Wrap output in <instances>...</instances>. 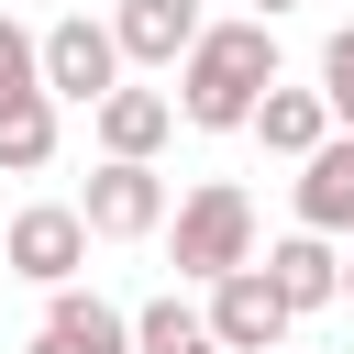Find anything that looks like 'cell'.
I'll return each instance as SVG.
<instances>
[{
  "label": "cell",
  "mask_w": 354,
  "mask_h": 354,
  "mask_svg": "<svg viewBox=\"0 0 354 354\" xmlns=\"http://www.w3.org/2000/svg\"><path fill=\"white\" fill-rule=\"evenodd\" d=\"M321 100H332V133H354V22L321 44Z\"/></svg>",
  "instance_id": "cell-15"
},
{
  "label": "cell",
  "mask_w": 354,
  "mask_h": 354,
  "mask_svg": "<svg viewBox=\"0 0 354 354\" xmlns=\"http://www.w3.org/2000/svg\"><path fill=\"white\" fill-rule=\"evenodd\" d=\"M277 88V22H199V44L177 55V122L199 133H243L254 100Z\"/></svg>",
  "instance_id": "cell-1"
},
{
  "label": "cell",
  "mask_w": 354,
  "mask_h": 354,
  "mask_svg": "<svg viewBox=\"0 0 354 354\" xmlns=\"http://www.w3.org/2000/svg\"><path fill=\"white\" fill-rule=\"evenodd\" d=\"M243 133H254L266 155H310V144L332 133V100H321V88H288V77H277V88L254 100V122H243Z\"/></svg>",
  "instance_id": "cell-12"
},
{
  "label": "cell",
  "mask_w": 354,
  "mask_h": 354,
  "mask_svg": "<svg viewBox=\"0 0 354 354\" xmlns=\"http://www.w3.org/2000/svg\"><path fill=\"white\" fill-rule=\"evenodd\" d=\"M166 254H177V288H210V277L254 266V199L232 177H199L177 199V221H166Z\"/></svg>",
  "instance_id": "cell-2"
},
{
  "label": "cell",
  "mask_w": 354,
  "mask_h": 354,
  "mask_svg": "<svg viewBox=\"0 0 354 354\" xmlns=\"http://www.w3.org/2000/svg\"><path fill=\"white\" fill-rule=\"evenodd\" d=\"M88 122H100V155H133V166H155V144L177 133V100H166V88H111Z\"/></svg>",
  "instance_id": "cell-11"
},
{
  "label": "cell",
  "mask_w": 354,
  "mask_h": 354,
  "mask_svg": "<svg viewBox=\"0 0 354 354\" xmlns=\"http://www.w3.org/2000/svg\"><path fill=\"white\" fill-rule=\"evenodd\" d=\"M33 55H44V100H111L122 88V44H111V22H88V11H66L55 33H33Z\"/></svg>",
  "instance_id": "cell-3"
},
{
  "label": "cell",
  "mask_w": 354,
  "mask_h": 354,
  "mask_svg": "<svg viewBox=\"0 0 354 354\" xmlns=\"http://www.w3.org/2000/svg\"><path fill=\"white\" fill-rule=\"evenodd\" d=\"M210 332H199V299L188 288H166V299H144L133 310V354H199Z\"/></svg>",
  "instance_id": "cell-14"
},
{
  "label": "cell",
  "mask_w": 354,
  "mask_h": 354,
  "mask_svg": "<svg viewBox=\"0 0 354 354\" xmlns=\"http://www.w3.org/2000/svg\"><path fill=\"white\" fill-rule=\"evenodd\" d=\"M111 44H122V66H177L199 44V0H122L111 11Z\"/></svg>",
  "instance_id": "cell-9"
},
{
  "label": "cell",
  "mask_w": 354,
  "mask_h": 354,
  "mask_svg": "<svg viewBox=\"0 0 354 354\" xmlns=\"http://www.w3.org/2000/svg\"><path fill=\"white\" fill-rule=\"evenodd\" d=\"M0 254H11V277H33V288H77V266H88V221H77V199H33V210H11Z\"/></svg>",
  "instance_id": "cell-5"
},
{
  "label": "cell",
  "mask_w": 354,
  "mask_h": 354,
  "mask_svg": "<svg viewBox=\"0 0 354 354\" xmlns=\"http://www.w3.org/2000/svg\"><path fill=\"white\" fill-rule=\"evenodd\" d=\"M277 11H299V0H254V22H277Z\"/></svg>",
  "instance_id": "cell-17"
},
{
  "label": "cell",
  "mask_w": 354,
  "mask_h": 354,
  "mask_svg": "<svg viewBox=\"0 0 354 354\" xmlns=\"http://www.w3.org/2000/svg\"><path fill=\"white\" fill-rule=\"evenodd\" d=\"M77 221H88L100 243H144V232L166 221V177H155V166H133V155H100V166H88V188H77Z\"/></svg>",
  "instance_id": "cell-4"
},
{
  "label": "cell",
  "mask_w": 354,
  "mask_h": 354,
  "mask_svg": "<svg viewBox=\"0 0 354 354\" xmlns=\"http://www.w3.org/2000/svg\"><path fill=\"white\" fill-rule=\"evenodd\" d=\"M33 166H55V100L11 88L0 100V177H33Z\"/></svg>",
  "instance_id": "cell-13"
},
{
  "label": "cell",
  "mask_w": 354,
  "mask_h": 354,
  "mask_svg": "<svg viewBox=\"0 0 354 354\" xmlns=\"http://www.w3.org/2000/svg\"><path fill=\"white\" fill-rule=\"evenodd\" d=\"M199 332H210L221 354H277V343H288V310H277V288H266L254 266H232V277H210Z\"/></svg>",
  "instance_id": "cell-6"
},
{
  "label": "cell",
  "mask_w": 354,
  "mask_h": 354,
  "mask_svg": "<svg viewBox=\"0 0 354 354\" xmlns=\"http://www.w3.org/2000/svg\"><path fill=\"white\" fill-rule=\"evenodd\" d=\"M299 232H354V133H321L299 155Z\"/></svg>",
  "instance_id": "cell-10"
},
{
  "label": "cell",
  "mask_w": 354,
  "mask_h": 354,
  "mask_svg": "<svg viewBox=\"0 0 354 354\" xmlns=\"http://www.w3.org/2000/svg\"><path fill=\"white\" fill-rule=\"evenodd\" d=\"M33 354H133V310H111L88 288H55V310L33 321Z\"/></svg>",
  "instance_id": "cell-8"
},
{
  "label": "cell",
  "mask_w": 354,
  "mask_h": 354,
  "mask_svg": "<svg viewBox=\"0 0 354 354\" xmlns=\"http://www.w3.org/2000/svg\"><path fill=\"white\" fill-rule=\"evenodd\" d=\"M199 354H221V343H199Z\"/></svg>",
  "instance_id": "cell-19"
},
{
  "label": "cell",
  "mask_w": 354,
  "mask_h": 354,
  "mask_svg": "<svg viewBox=\"0 0 354 354\" xmlns=\"http://www.w3.org/2000/svg\"><path fill=\"white\" fill-rule=\"evenodd\" d=\"M11 88H44V55H33V33L0 11V100H11Z\"/></svg>",
  "instance_id": "cell-16"
},
{
  "label": "cell",
  "mask_w": 354,
  "mask_h": 354,
  "mask_svg": "<svg viewBox=\"0 0 354 354\" xmlns=\"http://www.w3.org/2000/svg\"><path fill=\"white\" fill-rule=\"evenodd\" d=\"M343 299H354V254H343Z\"/></svg>",
  "instance_id": "cell-18"
},
{
  "label": "cell",
  "mask_w": 354,
  "mask_h": 354,
  "mask_svg": "<svg viewBox=\"0 0 354 354\" xmlns=\"http://www.w3.org/2000/svg\"><path fill=\"white\" fill-rule=\"evenodd\" d=\"M254 277L277 288V310L299 321V310H321V299H343V254H332V232H288V243H266L254 254Z\"/></svg>",
  "instance_id": "cell-7"
}]
</instances>
